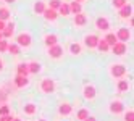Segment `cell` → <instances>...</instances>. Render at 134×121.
Returning <instances> with one entry per match:
<instances>
[{"label": "cell", "instance_id": "1", "mask_svg": "<svg viewBox=\"0 0 134 121\" xmlns=\"http://www.w3.org/2000/svg\"><path fill=\"white\" fill-rule=\"evenodd\" d=\"M31 41H32V37H31V34H27V32H21V34L16 36V45H18V47H29Z\"/></svg>", "mask_w": 134, "mask_h": 121}, {"label": "cell", "instance_id": "2", "mask_svg": "<svg viewBox=\"0 0 134 121\" xmlns=\"http://www.w3.org/2000/svg\"><path fill=\"white\" fill-rule=\"evenodd\" d=\"M41 89H42L44 94H52V92H55V82H53V79L45 78L41 82Z\"/></svg>", "mask_w": 134, "mask_h": 121}, {"label": "cell", "instance_id": "3", "mask_svg": "<svg viewBox=\"0 0 134 121\" xmlns=\"http://www.w3.org/2000/svg\"><path fill=\"white\" fill-rule=\"evenodd\" d=\"M110 73H111L113 78H121V76H124V74H126V66H124V65H121V63L111 65Z\"/></svg>", "mask_w": 134, "mask_h": 121}, {"label": "cell", "instance_id": "4", "mask_svg": "<svg viewBox=\"0 0 134 121\" xmlns=\"http://www.w3.org/2000/svg\"><path fill=\"white\" fill-rule=\"evenodd\" d=\"M115 36H116L118 42H123V44H126V41L131 39V32H129V29H126V27H121Z\"/></svg>", "mask_w": 134, "mask_h": 121}, {"label": "cell", "instance_id": "5", "mask_svg": "<svg viewBox=\"0 0 134 121\" xmlns=\"http://www.w3.org/2000/svg\"><path fill=\"white\" fill-rule=\"evenodd\" d=\"M84 44H86V47H89V49H95L97 44H99V37L94 36V34H89V36H86Z\"/></svg>", "mask_w": 134, "mask_h": 121}, {"label": "cell", "instance_id": "6", "mask_svg": "<svg viewBox=\"0 0 134 121\" xmlns=\"http://www.w3.org/2000/svg\"><path fill=\"white\" fill-rule=\"evenodd\" d=\"M49 55L52 58H60L62 55H63V47L62 45H52V47H49Z\"/></svg>", "mask_w": 134, "mask_h": 121}, {"label": "cell", "instance_id": "7", "mask_svg": "<svg viewBox=\"0 0 134 121\" xmlns=\"http://www.w3.org/2000/svg\"><path fill=\"white\" fill-rule=\"evenodd\" d=\"M95 26H97V29H100V31H108L110 29V21L107 20V18H97L95 20Z\"/></svg>", "mask_w": 134, "mask_h": 121}, {"label": "cell", "instance_id": "8", "mask_svg": "<svg viewBox=\"0 0 134 121\" xmlns=\"http://www.w3.org/2000/svg\"><path fill=\"white\" fill-rule=\"evenodd\" d=\"M126 50H128V47H126V44H123V42H116L111 47V52L115 55H124V53H126Z\"/></svg>", "mask_w": 134, "mask_h": 121}, {"label": "cell", "instance_id": "9", "mask_svg": "<svg viewBox=\"0 0 134 121\" xmlns=\"http://www.w3.org/2000/svg\"><path fill=\"white\" fill-rule=\"evenodd\" d=\"M110 111L111 113H115V115H118V113H123L124 111V105L121 103V102H111L110 103Z\"/></svg>", "mask_w": 134, "mask_h": 121}, {"label": "cell", "instance_id": "10", "mask_svg": "<svg viewBox=\"0 0 134 121\" xmlns=\"http://www.w3.org/2000/svg\"><path fill=\"white\" fill-rule=\"evenodd\" d=\"M95 95H97V90H95L94 86H86L84 87V97L87 99V100H94Z\"/></svg>", "mask_w": 134, "mask_h": 121}, {"label": "cell", "instance_id": "11", "mask_svg": "<svg viewBox=\"0 0 134 121\" xmlns=\"http://www.w3.org/2000/svg\"><path fill=\"white\" fill-rule=\"evenodd\" d=\"M15 32V23H8L5 24V29L2 31V37H5V39H8V37H12Z\"/></svg>", "mask_w": 134, "mask_h": 121}, {"label": "cell", "instance_id": "12", "mask_svg": "<svg viewBox=\"0 0 134 121\" xmlns=\"http://www.w3.org/2000/svg\"><path fill=\"white\" fill-rule=\"evenodd\" d=\"M42 15L45 16V20H49V21H55L57 18H58V11L52 10V8H45Z\"/></svg>", "mask_w": 134, "mask_h": 121}, {"label": "cell", "instance_id": "13", "mask_svg": "<svg viewBox=\"0 0 134 121\" xmlns=\"http://www.w3.org/2000/svg\"><path fill=\"white\" fill-rule=\"evenodd\" d=\"M120 16L121 18H131L132 16V7L129 3H126L124 7L120 8Z\"/></svg>", "mask_w": 134, "mask_h": 121}, {"label": "cell", "instance_id": "14", "mask_svg": "<svg viewBox=\"0 0 134 121\" xmlns=\"http://www.w3.org/2000/svg\"><path fill=\"white\" fill-rule=\"evenodd\" d=\"M44 42H45L47 47H52V45H57V44H58V37H57L55 34H47L45 39H44Z\"/></svg>", "mask_w": 134, "mask_h": 121}, {"label": "cell", "instance_id": "15", "mask_svg": "<svg viewBox=\"0 0 134 121\" xmlns=\"http://www.w3.org/2000/svg\"><path fill=\"white\" fill-rule=\"evenodd\" d=\"M27 78L26 76H20V74H16V78H15V86L16 87H24V86H27Z\"/></svg>", "mask_w": 134, "mask_h": 121}, {"label": "cell", "instance_id": "16", "mask_svg": "<svg viewBox=\"0 0 134 121\" xmlns=\"http://www.w3.org/2000/svg\"><path fill=\"white\" fill-rule=\"evenodd\" d=\"M70 13H73V15H79V13H82V7H81V3H78V2H71V3H70Z\"/></svg>", "mask_w": 134, "mask_h": 121}, {"label": "cell", "instance_id": "17", "mask_svg": "<svg viewBox=\"0 0 134 121\" xmlns=\"http://www.w3.org/2000/svg\"><path fill=\"white\" fill-rule=\"evenodd\" d=\"M71 110H73V107H71L70 103H62L60 108H58V113L63 115V116H68V115L71 113Z\"/></svg>", "mask_w": 134, "mask_h": 121}, {"label": "cell", "instance_id": "18", "mask_svg": "<svg viewBox=\"0 0 134 121\" xmlns=\"http://www.w3.org/2000/svg\"><path fill=\"white\" fill-rule=\"evenodd\" d=\"M27 71L32 73V74H37L41 71V63H37V61H32V63H27Z\"/></svg>", "mask_w": 134, "mask_h": 121}, {"label": "cell", "instance_id": "19", "mask_svg": "<svg viewBox=\"0 0 134 121\" xmlns=\"http://www.w3.org/2000/svg\"><path fill=\"white\" fill-rule=\"evenodd\" d=\"M86 23H87V18H86V15H82V13L74 15V24H76V26H84Z\"/></svg>", "mask_w": 134, "mask_h": 121}, {"label": "cell", "instance_id": "20", "mask_svg": "<svg viewBox=\"0 0 134 121\" xmlns=\"http://www.w3.org/2000/svg\"><path fill=\"white\" fill-rule=\"evenodd\" d=\"M103 41L107 42L110 47H113V45L118 42V39H116V36H115V32H108L107 36H105V39H103Z\"/></svg>", "mask_w": 134, "mask_h": 121}, {"label": "cell", "instance_id": "21", "mask_svg": "<svg viewBox=\"0 0 134 121\" xmlns=\"http://www.w3.org/2000/svg\"><path fill=\"white\" fill-rule=\"evenodd\" d=\"M18 74H20V76H26L27 78V74H29V71H27V63H20L18 65Z\"/></svg>", "mask_w": 134, "mask_h": 121}, {"label": "cell", "instance_id": "22", "mask_svg": "<svg viewBox=\"0 0 134 121\" xmlns=\"http://www.w3.org/2000/svg\"><path fill=\"white\" fill-rule=\"evenodd\" d=\"M58 15H63V16H68V15H71V13H70V5L62 2V5H60V8H58Z\"/></svg>", "mask_w": 134, "mask_h": 121}, {"label": "cell", "instance_id": "23", "mask_svg": "<svg viewBox=\"0 0 134 121\" xmlns=\"http://www.w3.org/2000/svg\"><path fill=\"white\" fill-rule=\"evenodd\" d=\"M97 49L100 50V52H103V53H107L108 50H110V45L105 42L103 39H99V44H97Z\"/></svg>", "mask_w": 134, "mask_h": 121}, {"label": "cell", "instance_id": "24", "mask_svg": "<svg viewBox=\"0 0 134 121\" xmlns=\"http://www.w3.org/2000/svg\"><path fill=\"white\" fill-rule=\"evenodd\" d=\"M44 10H45V3H44V2H36V3H34V11H36L37 15H42Z\"/></svg>", "mask_w": 134, "mask_h": 121}, {"label": "cell", "instance_id": "25", "mask_svg": "<svg viewBox=\"0 0 134 121\" xmlns=\"http://www.w3.org/2000/svg\"><path fill=\"white\" fill-rule=\"evenodd\" d=\"M89 116V111L86 110V108H81V110H78V113H76V118H78L79 121H82V119H86Z\"/></svg>", "mask_w": 134, "mask_h": 121}, {"label": "cell", "instance_id": "26", "mask_svg": "<svg viewBox=\"0 0 134 121\" xmlns=\"http://www.w3.org/2000/svg\"><path fill=\"white\" fill-rule=\"evenodd\" d=\"M128 89H129L128 81H126V79H121V81L118 82V90H120V92H126Z\"/></svg>", "mask_w": 134, "mask_h": 121}, {"label": "cell", "instance_id": "27", "mask_svg": "<svg viewBox=\"0 0 134 121\" xmlns=\"http://www.w3.org/2000/svg\"><path fill=\"white\" fill-rule=\"evenodd\" d=\"M10 18V11H8V8H0V21H5Z\"/></svg>", "mask_w": 134, "mask_h": 121}, {"label": "cell", "instance_id": "28", "mask_svg": "<svg viewBox=\"0 0 134 121\" xmlns=\"http://www.w3.org/2000/svg\"><path fill=\"white\" fill-rule=\"evenodd\" d=\"M7 50L10 52V53H13V55H20V47H18L16 44H8Z\"/></svg>", "mask_w": 134, "mask_h": 121}, {"label": "cell", "instance_id": "29", "mask_svg": "<svg viewBox=\"0 0 134 121\" xmlns=\"http://www.w3.org/2000/svg\"><path fill=\"white\" fill-rule=\"evenodd\" d=\"M24 113H26V115L36 113V105H34V103H26V105H24Z\"/></svg>", "mask_w": 134, "mask_h": 121}, {"label": "cell", "instance_id": "30", "mask_svg": "<svg viewBox=\"0 0 134 121\" xmlns=\"http://www.w3.org/2000/svg\"><path fill=\"white\" fill-rule=\"evenodd\" d=\"M70 50H71L73 55H79L81 53V45L79 44H71L70 45Z\"/></svg>", "mask_w": 134, "mask_h": 121}, {"label": "cell", "instance_id": "31", "mask_svg": "<svg viewBox=\"0 0 134 121\" xmlns=\"http://www.w3.org/2000/svg\"><path fill=\"white\" fill-rule=\"evenodd\" d=\"M111 2H113V7H115V8H118V10H120L121 7H124V5L128 3V0H111Z\"/></svg>", "mask_w": 134, "mask_h": 121}, {"label": "cell", "instance_id": "32", "mask_svg": "<svg viewBox=\"0 0 134 121\" xmlns=\"http://www.w3.org/2000/svg\"><path fill=\"white\" fill-rule=\"evenodd\" d=\"M60 5H62V2H60V0H50V7L49 8H52V10H58V8H60Z\"/></svg>", "mask_w": 134, "mask_h": 121}, {"label": "cell", "instance_id": "33", "mask_svg": "<svg viewBox=\"0 0 134 121\" xmlns=\"http://www.w3.org/2000/svg\"><path fill=\"white\" fill-rule=\"evenodd\" d=\"M5 115H10V107H8V105H2V107H0V116H5Z\"/></svg>", "mask_w": 134, "mask_h": 121}, {"label": "cell", "instance_id": "34", "mask_svg": "<svg viewBox=\"0 0 134 121\" xmlns=\"http://www.w3.org/2000/svg\"><path fill=\"white\" fill-rule=\"evenodd\" d=\"M124 121H134V111L132 110H128L124 113Z\"/></svg>", "mask_w": 134, "mask_h": 121}, {"label": "cell", "instance_id": "35", "mask_svg": "<svg viewBox=\"0 0 134 121\" xmlns=\"http://www.w3.org/2000/svg\"><path fill=\"white\" fill-rule=\"evenodd\" d=\"M7 47H8V42L7 41H0V53H2V52H7Z\"/></svg>", "mask_w": 134, "mask_h": 121}, {"label": "cell", "instance_id": "36", "mask_svg": "<svg viewBox=\"0 0 134 121\" xmlns=\"http://www.w3.org/2000/svg\"><path fill=\"white\" fill-rule=\"evenodd\" d=\"M13 116L12 115H5V116H0V121H12Z\"/></svg>", "mask_w": 134, "mask_h": 121}, {"label": "cell", "instance_id": "37", "mask_svg": "<svg viewBox=\"0 0 134 121\" xmlns=\"http://www.w3.org/2000/svg\"><path fill=\"white\" fill-rule=\"evenodd\" d=\"M82 121H97V119H95L94 116H91V115H89L87 118H86V119H82Z\"/></svg>", "mask_w": 134, "mask_h": 121}, {"label": "cell", "instance_id": "38", "mask_svg": "<svg viewBox=\"0 0 134 121\" xmlns=\"http://www.w3.org/2000/svg\"><path fill=\"white\" fill-rule=\"evenodd\" d=\"M5 29V21H0V32Z\"/></svg>", "mask_w": 134, "mask_h": 121}, {"label": "cell", "instance_id": "39", "mask_svg": "<svg viewBox=\"0 0 134 121\" xmlns=\"http://www.w3.org/2000/svg\"><path fill=\"white\" fill-rule=\"evenodd\" d=\"M5 100V94H2V92H0V102H3Z\"/></svg>", "mask_w": 134, "mask_h": 121}, {"label": "cell", "instance_id": "40", "mask_svg": "<svg viewBox=\"0 0 134 121\" xmlns=\"http://www.w3.org/2000/svg\"><path fill=\"white\" fill-rule=\"evenodd\" d=\"M2 70H3V61L0 60V71H2Z\"/></svg>", "mask_w": 134, "mask_h": 121}, {"label": "cell", "instance_id": "41", "mask_svg": "<svg viewBox=\"0 0 134 121\" xmlns=\"http://www.w3.org/2000/svg\"><path fill=\"white\" fill-rule=\"evenodd\" d=\"M7 3H13V2H16V0H5Z\"/></svg>", "mask_w": 134, "mask_h": 121}, {"label": "cell", "instance_id": "42", "mask_svg": "<svg viewBox=\"0 0 134 121\" xmlns=\"http://www.w3.org/2000/svg\"><path fill=\"white\" fill-rule=\"evenodd\" d=\"M12 121H21V119H20V118H15V116H13V119H12Z\"/></svg>", "mask_w": 134, "mask_h": 121}, {"label": "cell", "instance_id": "43", "mask_svg": "<svg viewBox=\"0 0 134 121\" xmlns=\"http://www.w3.org/2000/svg\"><path fill=\"white\" fill-rule=\"evenodd\" d=\"M74 2H78V3H81V2H84V0H74Z\"/></svg>", "mask_w": 134, "mask_h": 121}, {"label": "cell", "instance_id": "44", "mask_svg": "<svg viewBox=\"0 0 134 121\" xmlns=\"http://www.w3.org/2000/svg\"><path fill=\"white\" fill-rule=\"evenodd\" d=\"M2 39H3V37H2V32H0V41H2Z\"/></svg>", "mask_w": 134, "mask_h": 121}, {"label": "cell", "instance_id": "45", "mask_svg": "<svg viewBox=\"0 0 134 121\" xmlns=\"http://www.w3.org/2000/svg\"><path fill=\"white\" fill-rule=\"evenodd\" d=\"M39 121H45V119H39Z\"/></svg>", "mask_w": 134, "mask_h": 121}]
</instances>
